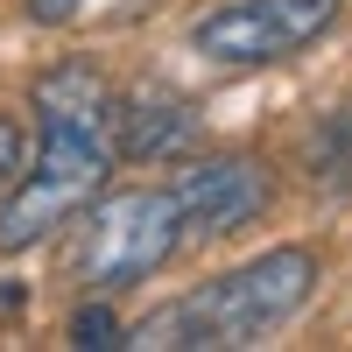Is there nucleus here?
Listing matches in <instances>:
<instances>
[{"label":"nucleus","mask_w":352,"mask_h":352,"mask_svg":"<svg viewBox=\"0 0 352 352\" xmlns=\"http://www.w3.org/2000/svg\"><path fill=\"white\" fill-rule=\"evenodd\" d=\"M14 169H28V134L8 120V113H0V184H8Z\"/></svg>","instance_id":"9"},{"label":"nucleus","mask_w":352,"mask_h":352,"mask_svg":"<svg viewBox=\"0 0 352 352\" xmlns=\"http://www.w3.org/2000/svg\"><path fill=\"white\" fill-rule=\"evenodd\" d=\"M36 120H43V148L14 184V197L0 204V254H21L50 240L56 226H71V212L99 197L106 169H113V85L92 64H56L36 78Z\"/></svg>","instance_id":"1"},{"label":"nucleus","mask_w":352,"mask_h":352,"mask_svg":"<svg viewBox=\"0 0 352 352\" xmlns=\"http://www.w3.org/2000/svg\"><path fill=\"white\" fill-rule=\"evenodd\" d=\"M310 184H324L331 197L352 190V106L324 113V120L310 127Z\"/></svg>","instance_id":"7"},{"label":"nucleus","mask_w":352,"mask_h":352,"mask_svg":"<svg viewBox=\"0 0 352 352\" xmlns=\"http://www.w3.org/2000/svg\"><path fill=\"white\" fill-rule=\"evenodd\" d=\"M190 141H197V113H190V99L162 92V85H141V92L113 99V155L162 162V155H184Z\"/></svg>","instance_id":"6"},{"label":"nucleus","mask_w":352,"mask_h":352,"mask_svg":"<svg viewBox=\"0 0 352 352\" xmlns=\"http://www.w3.org/2000/svg\"><path fill=\"white\" fill-rule=\"evenodd\" d=\"M92 0H28V14H36L43 28H64V21H78Z\"/></svg>","instance_id":"10"},{"label":"nucleus","mask_w":352,"mask_h":352,"mask_svg":"<svg viewBox=\"0 0 352 352\" xmlns=\"http://www.w3.org/2000/svg\"><path fill=\"white\" fill-rule=\"evenodd\" d=\"M176 247H184V212L169 190H113L85 219L78 275L92 289H127V282H148Z\"/></svg>","instance_id":"3"},{"label":"nucleus","mask_w":352,"mask_h":352,"mask_svg":"<svg viewBox=\"0 0 352 352\" xmlns=\"http://www.w3.org/2000/svg\"><path fill=\"white\" fill-rule=\"evenodd\" d=\"M71 345H85V352H106V345H120V324H113V310H106V303L78 310V317H71Z\"/></svg>","instance_id":"8"},{"label":"nucleus","mask_w":352,"mask_h":352,"mask_svg":"<svg viewBox=\"0 0 352 352\" xmlns=\"http://www.w3.org/2000/svg\"><path fill=\"white\" fill-rule=\"evenodd\" d=\"M317 289V254L303 247H275L232 268L219 282L190 289L184 303H162L148 310L134 331H120V345H141V352H162V345H190V352H226V345H261L275 324H289Z\"/></svg>","instance_id":"2"},{"label":"nucleus","mask_w":352,"mask_h":352,"mask_svg":"<svg viewBox=\"0 0 352 352\" xmlns=\"http://www.w3.org/2000/svg\"><path fill=\"white\" fill-rule=\"evenodd\" d=\"M338 21V0H226L219 14H204L190 28L197 56L212 64H275L317 43Z\"/></svg>","instance_id":"4"},{"label":"nucleus","mask_w":352,"mask_h":352,"mask_svg":"<svg viewBox=\"0 0 352 352\" xmlns=\"http://www.w3.org/2000/svg\"><path fill=\"white\" fill-rule=\"evenodd\" d=\"M176 212L197 240H226V232H240L247 219H261V204H268V176L261 162L247 155H212V162H190L184 176L169 184Z\"/></svg>","instance_id":"5"}]
</instances>
